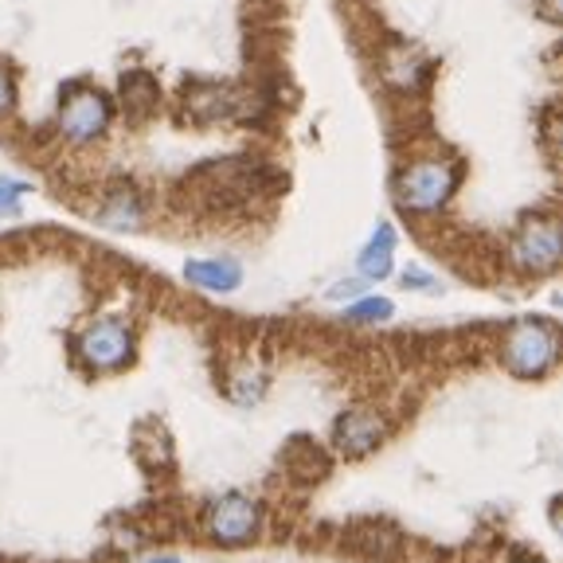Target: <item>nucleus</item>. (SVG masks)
Wrapping results in <instances>:
<instances>
[{"label": "nucleus", "mask_w": 563, "mask_h": 563, "mask_svg": "<svg viewBox=\"0 0 563 563\" xmlns=\"http://www.w3.org/2000/svg\"><path fill=\"white\" fill-rule=\"evenodd\" d=\"M555 352H560V341H555V325L548 321H517L505 336L501 361L512 376L520 379H540L552 372Z\"/></svg>", "instance_id": "f257e3e1"}, {"label": "nucleus", "mask_w": 563, "mask_h": 563, "mask_svg": "<svg viewBox=\"0 0 563 563\" xmlns=\"http://www.w3.org/2000/svg\"><path fill=\"white\" fill-rule=\"evenodd\" d=\"M457 188V165L454 161H415L396 180V200L407 211H439Z\"/></svg>", "instance_id": "f03ea898"}, {"label": "nucleus", "mask_w": 563, "mask_h": 563, "mask_svg": "<svg viewBox=\"0 0 563 563\" xmlns=\"http://www.w3.org/2000/svg\"><path fill=\"white\" fill-rule=\"evenodd\" d=\"M79 356L95 372H122L133 361V329L118 317H98L82 329Z\"/></svg>", "instance_id": "7ed1b4c3"}, {"label": "nucleus", "mask_w": 563, "mask_h": 563, "mask_svg": "<svg viewBox=\"0 0 563 563\" xmlns=\"http://www.w3.org/2000/svg\"><path fill=\"white\" fill-rule=\"evenodd\" d=\"M110 118H114V106H110V98L102 95L98 87H82V82H75V87L67 90V98L59 102V130L63 137L70 141H95L106 133V125H110Z\"/></svg>", "instance_id": "20e7f679"}, {"label": "nucleus", "mask_w": 563, "mask_h": 563, "mask_svg": "<svg viewBox=\"0 0 563 563\" xmlns=\"http://www.w3.org/2000/svg\"><path fill=\"white\" fill-rule=\"evenodd\" d=\"M203 528H208L211 540H220L228 548H239V544H251L258 537V528H263V512L251 497L243 493H228L220 501L211 505L208 517H203Z\"/></svg>", "instance_id": "39448f33"}, {"label": "nucleus", "mask_w": 563, "mask_h": 563, "mask_svg": "<svg viewBox=\"0 0 563 563\" xmlns=\"http://www.w3.org/2000/svg\"><path fill=\"white\" fill-rule=\"evenodd\" d=\"M512 263L532 274L555 271V263H560V223L555 220L525 223V231L512 239Z\"/></svg>", "instance_id": "423d86ee"}, {"label": "nucleus", "mask_w": 563, "mask_h": 563, "mask_svg": "<svg viewBox=\"0 0 563 563\" xmlns=\"http://www.w3.org/2000/svg\"><path fill=\"white\" fill-rule=\"evenodd\" d=\"M387 427L384 419H379L376 411H368V407H352V411H344L341 419L333 422V446L341 450L344 457H368L372 450L384 442Z\"/></svg>", "instance_id": "0eeeda50"}, {"label": "nucleus", "mask_w": 563, "mask_h": 563, "mask_svg": "<svg viewBox=\"0 0 563 563\" xmlns=\"http://www.w3.org/2000/svg\"><path fill=\"white\" fill-rule=\"evenodd\" d=\"M282 466H286V474H290L294 482L313 485L329 474L333 462H329V454H325L321 442H313L309 434H294V439L286 442V450H282Z\"/></svg>", "instance_id": "6e6552de"}, {"label": "nucleus", "mask_w": 563, "mask_h": 563, "mask_svg": "<svg viewBox=\"0 0 563 563\" xmlns=\"http://www.w3.org/2000/svg\"><path fill=\"white\" fill-rule=\"evenodd\" d=\"M185 278L208 294H231L243 282V271L231 258H192L185 266Z\"/></svg>", "instance_id": "1a4fd4ad"}, {"label": "nucleus", "mask_w": 563, "mask_h": 563, "mask_svg": "<svg viewBox=\"0 0 563 563\" xmlns=\"http://www.w3.org/2000/svg\"><path fill=\"white\" fill-rule=\"evenodd\" d=\"M391 255H396V231H391V223H379L372 243L361 251V274L364 278H387L391 274Z\"/></svg>", "instance_id": "9d476101"}, {"label": "nucleus", "mask_w": 563, "mask_h": 563, "mask_svg": "<svg viewBox=\"0 0 563 563\" xmlns=\"http://www.w3.org/2000/svg\"><path fill=\"white\" fill-rule=\"evenodd\" d=\"M122 102L133 118H145L157 106V79L150 70H130L122 75Z\"/></svg>", "instance_id": "9b49d317"}, {"label": "nucleus", "mask_w": 563, "mask_h": 563, "mask_svg": "<svg viewBox=\"0 0 563 563\" xmlns=\"http://www.w3.org/2000/svg\"><path fill=\"white\" fill-rule=\"evenodd\" d=\"M98 220H102L106 228H114V231H133V228H141V203H137V196H133L130 188H118V192L102 203V211H98Z\"/></svg>", "instance_id": "f8f14e48"}, {"label": "nucleus", "mask_w": 563, "mask_h": 563, "mask_svg": "<svg viewBox=\"0 0 563 563\" xmlns=\"http://www.w3.org/2000/svg\"><path fill=\"white\" fill-rule=\"evenodd\" d=\"M188 106H192V114L200 118V122H216V118L235 114L239 98H231L228 87H200V90H192Z\"/></svg>", "instance_id": "ddd939ff"}, {"label": "nucleus", "mask_w": 563, "mask_h": 563, "mask_svg": "<svg viewBox=\"0 0 563 563\" xmlns=\"http://www.w3.org/2000/svg\"><path fill=\"white\" fill-rule=\"evenodd\" d=\"M422 59L419 55H411V52H399L396 59H387V75H391V82L396 87H419V79H422Z\"/></svg>", "instance_id": "4468645a"}, {"label": "nucleus", "mask_w": 563, "mask_h": 563, "mask_svg": "<svg viewBox=\"0 0 563 563\" xmlns=\"http://www.w3.org/2000/svg\"><path fill=\"white\" fill-rule=\"evenodd\" d=\"M349 321H387L391 317V301L387 298H361L356 306L344 309Z\"/></svg>", "instance_id": "2eb2a0df"}, {"label": "nucleus", "mask_w": 563, "mask_h": 563, "mask_svg": "<svg viewBox=\"0 0 563 563\" xmlns=\"http://www.w3.org/2000/svg\"><path fill=\"white\" fill-rule=\"evenodd\" d=\"M24 192H27L24 185H16V180H9V176H0V211H16Z\"/></svg>", "instance_id": "dca6fc26"}, {"label": "nucleus", "mask_w": 563, "mask_h": 563, "mask_svg": "<svg viewBox=\"0 0 563 563\" xmlns=\"http://www.w3.org/2000/svg\"><path fill=\"white\" fill-rule=\"evenodd\" d=\"M12 98H16V79H12V70L0 63V114L12 110Z\"/></svg>", "instance_id": "f3484780"}, {"label": "nucleus", "mask_w": 563, "mask_h": 563, "mask_svg": "<svg viewBox=\"0 0 563 563\" xmlns=\"http://www.w3.org/2000/svg\"><path fill=\"white\" fill-rule=\"evenodd\" d=\"M404 286L407 290H439V282H434L427 271H419V266H411V271L404 274Z\"/></svg>", "instance_id": "a211bd4d"}, {"label": "nucleus", "mask_w": 563, "mask_h": 563, "mask_svg": "<svg viewBox=\"0 0 563 563\" xmlns=\"http://www.w3.org/2000/svg\"><path fill=\"white\" fill-rule=\"evenodd\" d=\"M352 294H361V282H341L329 290V298H352Z\"/></svg>", "instance_id": "6ab92c4d"}, {"label": "nucleus", "mask_w": 563, "mask_h": 563, "mask_svg": "<svg viewBox=\"0 0 563 563\" xmlns=\"http://www.w3.org/2000/svg\"><path fill=\"white\" fill-rule=\"evenodd\" d=\"M150 563H180V560H168V555H157V560H150Z\"/></svg>", "instance_id": "aec40b11"}, {"label": "nucleus", "mask_w": 563, "mask_h": 563, "mask_svg": "<svg viewBox=\"0 0 563 563\" xmlns=\"http://www.w3.org/2000/svg\"><path fill=\"white\" fill-rule=\"evenodd\" d=\"M517 563H540V560H517Z\"/></svg>", "instance_id": "412c9836"}]
</instances>
